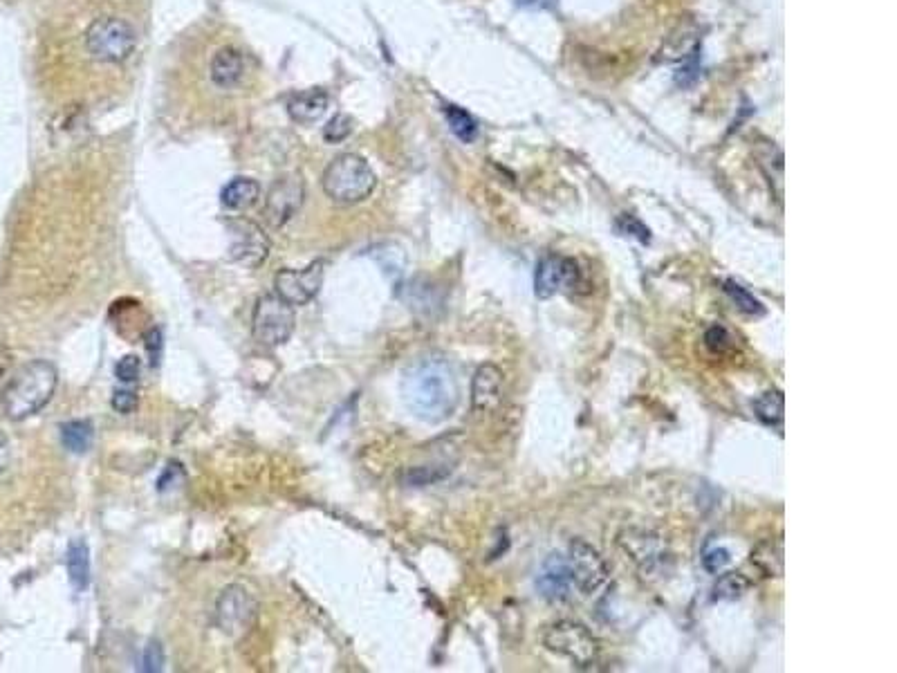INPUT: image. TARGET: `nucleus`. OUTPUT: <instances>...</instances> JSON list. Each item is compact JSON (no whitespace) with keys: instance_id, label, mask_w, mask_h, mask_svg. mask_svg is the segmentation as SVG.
Masks as SVG:
<instances>
[{"instance_id":"nucleus-10","label":"nucleus","mask_w":897,"mask_h":673,"mask_svg":"<svg viewBox=\"0 0 897 673\" xmlns=\"http://www.w3.org/2000/svg\"><path fill=\"white\" fill-rule=\"evenodd\" d=\"M305 198V184L299 175L288 173L281 175L279 180L267 191L265 196V220L272 227H283L299 214Z\"/></svg>"},{"instance_id":"nucleus-33","label":"nucleus","mask_w":897,"mask_h":673,"mask_svg":"<svg viewBox=\"0 0 897 673\" xmlns=\"http://www.w3.org/2000/svg\"><path fill=\"white\" fill-rule=\"evenodd\" d=\"M696 79H698V63H696V54H693V57H689L687 61H682V70L678 72L675 81H678L680 86H689Z\"/></svg>"},{"instance_id":"nucleus-36","label":"nucleus","mask_w":897,"mask_h":673,"mask_svg":"<svg viewBox=\"0 0 897 673\" xmlns=\"http://www.w3.org/2000/svg\"><path fill=\"white\" fill-rule=\"evenodd\" d=\"M144 341H146V350H149V355H151V362L157 364V359H160V350H162V333L157 328H151L149 333H146Z\"/></svg>"},{"instance_id":"nucleus-32","label":"nucleus","mask_w":897,"mask_h":673,"mask_svg":"<svg viewBox=\"0 0 897 673\" xmlns=\"http://www.w3.org/2000/svg\"><path fill=\"white\" fill-rule=\"evenodd\" d=\"M113 409L119 413H133L137 409V395L133 391H115Z\"/></svg>"},{"instance_id":"nucleus-8","label":"nucleus","mask_w":897,"mask_h":673,"mask_svg":"<svg viewBox=\"0 0 897 673\" xmlns=\"http://www.w3.org/2000/svg\"><path fill=\"white\" fill-rule=\"evenodd\" d=\"M617 546L624 552L626 559H631V564L640 570L642 577L660 573L664 561L669 557L667 543H664L660 534L649 530L628 528L624 532H619Z\"/></svg>"},{"instance_id":"nucleus-7","label":"nucleus","mask_w":897,"mask_h":673,"mask_svg":"<svg viewBox=\"0 0 897 673\" xmlns=\"http://www.w3.org/2000/svg\"><path fill=\"white\" fill-rule=\"evenodd\" d=\"M258 613V602L245 586H227L216 599V626L229 638H240L249 631Z\"/></svg>"},{"instance_id":"nucleus-24","label":"nucleus","mask_w":897,"mask_h":673,"mask_svg":"<svg viewBox=\"0 0 897 673\" xmlns=\"http://www.w3.org/2000/svg\"><path fill=\"white\" fill-rule=\"evenodd\" d=\"M445 117H447V124H449V128H451V133L458 137V140H462L465 144H469V142H474L476 140V135H478V126H476V122H474V117H471L467 110H462L460 106H453V104H447L445 106Z\"/></svg>"},{"instance_id":"nucleus-6","label":"nucleus","mask_w":897,"mask_h":673,"mask_svg":"<svg viewBox=\"0 0 897 673\" xmlns=\"http://www.w3.org/2000/svg\"><path fill=\"white\" fill-rule=\"evenodd\" d=\"M545 649L557 653L561 658H568L577 667L593 665L599 656V642L588 626L572 620H561L552 624L543 635Z\"/></svg>"},{"instance_id":"nucleus-30","label":"nucleus","mask_w":897,"mask_h":673,"mask_svg":"<svg viewBox=\"0 0 897 673\" xmlns=\"http://www.w3.org/2000/svg\"><path fill=\"white\" fill-rule=\"evenodd\" d=\"M729 564H732V555H729L727 548H711L705 552V557H702V566H705V570L711 575L723 573Z\"/></svg>"},{"instance_id":"nucleus-26","label":"nucleus","mask_w":897,"mask_h":673,"mask_svg":"<svg viewBox=\"0 0 897 673\" xmlns=\"http://www.w3.org/2000/svg\"><path fill=\"white\" fill-rule=\"evenodd\" d=\"M725 292L729 294V299H732L734 303H736V308L738 310H743V312H747V315H756V317H761L763 312H765V308H763V303L758 301L752 292H749L747 288H743L741 283H736V281H725Z\"/></svg>"},{"instance_id":"nucleus-11","label":"nucleus","mask_w":897,"mask_h":673,"mask_svg":"<svg viewBox=\"0 0 897 673\" xmlns=\"http://www.w3.org/2000/svg\"><path fill=\"white\" fill-rule=\"evenodd\" d=\"M581 283V272L577 261L568 256L550 254L541 258L534 274V294L539 299H550L557 292L575 290Z\"/></svg>"},{"instance_id":"nucleus-35","label":"nucleus","mask_w":897,"mask_h":673,"mask_svg":"<svg viewBox=\"0 0 897 673\" xmlns=\"http://www.w3.org/2000/svg\"><path fill=\"white\" fill-rule=\"evenodd\" d=\"M619 225H626L624 232H628L631 236H637L642 243H649V238H651L649 229H646L640 220H635L633 216H624L622 220H619Z\"/></svg>"},{"instance_id":"nucleus-27","label":"nucleus","mask_w":897,"mask_h":673,"mask_svg":"<svg viewBox=\"0 0 897 673\" xmlns=\"http://www.w3.org/2000/svg\"><path fill=\"white\" fill-rule=\"evenodd\" d=\"M350 133H353V119H350L348 115H341V113L332 117L330 122L323 126V140H326L328 144L344 142V140H348Z\"/></svg>"},{"instance_id":"nucleus-22","label":"nucleus","mask_w":897,"mask_h":673,"mask_svg":"<svg viewBox=\"0 0 897 673\" xmlns=\"http://www.w3.org/2000/svg\"><path fill=\"white\" fill-rule=\"evenodd\" d=\"M752 564L765 577H781L783 573V546L781 541H763L752 552Z\"/></svg>"},{"instance_id":"nucleus-4","label":"nucleus","mask_w":897,"mask_h":673,"mask_svg":"<svg viewBox=\"0 0 897 673\" xmlns=\"http://www.w3.org/2000/svg\"><path fill=\"white\" fill-rule=\"evenodd\" d=\"M86 52L99 63H122L135 52V27L119 16H101L88 25Z\"/></svg>"},{"instance_id":"nucleus-34","label":"nucleus","mask_w":897,"mask_h":673,"mask_svg":"<svg viewBox=\"0 0 897 673\" xmlns=\"http://www.w3.org/2000/svg\"><path fill=\"white\" fill-rule=\"evenodd\" d=\"M705 341H707V346L711 348V350H725L727 346H729V341H732V337L727 335V330L725 328H711L709 333H707V337H705Z\"/></svg>"},{"instance_id":"nucleus-29","label":"nucleus","mask_w":897,"mask_h":673,"mask_svg":"<svg viewBox=\"0 0 897 673\" xmlns=\"http://www.w3.org/2000/svg\"><path fill=\"white\" fill-rule=\"evenodd\" d=\"M449 472H451V467H442V469L440 467H418V469H411L409 476H406V481L415 487H422V485L442 481V478H445Z\"/></svg>"},{"instance_id":"nucleus-18","label":"nucleus","mask_w":897,"mask_h":673,"mask_svg":"<svg viewBox=\"0 0 897 673\" xmlns=\"http://www.w3.org/2000/svg\"><path fill=\"white\" fill-rule=\"evenodd\" d=\"M245 75V59L236 48H223L214 54L209 68V77L218 88L229 90L240 84Z\"/></svg>"},{"instance_id":"nucleus-9","label":"nucleus","mask_w":897,"mask_h":673,"mask_svg":"<svg viewBox=\"0 0 897 673\" xmlns=\"http://www.w3.org/2000/svg\"><path fill=\"white\" fill-rule=\"evenodd\" d=\"M566 559H568L572 586H575L579 593L593 595L606 584V579H608L606 561L593 546H590L588 541H584V539L572 541Z\"/></svg>"},{"instance_id":"nucleus-19","label":"nucleus","mask_w":897,"mask_h":673,"mask_svg":"<svg viewBox=\"0 0 897 673\" xmlns=\"http://www.w3.org/2000/svg\"><path fill=\"white\" fill-rule=\"evenodd\" d=\"M258 198H261V184L252 178H234L223 189V193H220L223 207L231 211L249 209L252 205H256Z\"/></svg>"},{"instance_id":"nucleus-21","label":"nucleus","mask_w":897,"mask_h":673,"mask_svg":"<svg viewBox=\"0 0 897 673\" xmlns=\"http://www.w3.org/2000/svg\"><path fill=\"white\" fill-rule=\"evenodd\" d=\"M95 440V427L88 420H70L61 427L63 447L72 454H86Z\"/></svg>"},{"instance_id":"nucleus-15","label":"nucleus","mask_w":897,"mask_h":673,"mask_svg":"<svg viewBox=\"0 0 897 673\" xmlns=\"http://www.w3.org/2000/svg\"><path fill=\"white\" fill-rule=\"evenodd\" d=\"M536 588H539L541 597L548 599L550 604L568 602L572 595L568 559L563 555H550L545 559L539 575H536Z\"/></svg>"},{"instance_id":"nucleus-25","label":"nucleus","mask_w":897,"mask_h":673,"mask_svg":"<svg viewBox=\"0 0 897 673\" xmlns=\"http://www.w3.org/2000/svg\"><path fill=\"white\" fill-rule=\"evenodd\" d=\"M749 586H752V582L743 573H725L714 584V599H718V602H736V599H741L747 593Z\"/></svg>"},{"instance_id":"nucleus-16","label":"nucleus","mask_w":897,"mask_h":673,"mask_svg":"<svg viewBox=\"0 0 897 673\" xmlns=\"http://www.w3.org/2000/svg\"><path fill=\"white\" fill-rule=\"evenodd\" d=\"M702 41V30L696 21H684L667 36L658 52V61L664 63H680L698 52Z\"/></svg>"},{"instance_id":"nucleus-31","label":"nucleus","mask_w":897,"mask_h":673,"mask_svg":"<svg viewBox=\"0 0 897 673\" xmlns=\"http://www.w3.org/2000/svg\"><path fill=\"white\" fill-rule=\"evenodd\" d=\"M164 665V653L162 647L157 642H151L149 647L144 651V660H142V669L144 671H160Z\"/></svg>"},{"instance_id":"nucleus-1","label":"nucleus","mask_w":897,"mask_h":673,"mask_svg":"<svg viewBox=\"0 0 897 673\" xmlns=\"http://www.w3.org/2000/svg\"><path fill=\"white\" fill-rule=\"evenodd\" d=\"M402 395L415 418L438 424L453 416L460 386L453 366L442 357H424L404 373Z\"/></svg>"},{"instance_id":"nucleus-13","label":"nucleus","mask_w":897,"mask_h":673,"mask_svg":"<svg viewBox=\"0 0 897 673\" xmlns=\"http://www.w3.org/2000/svg\"><path fill=\"white\" fill-rule=\"evenodd\" d=\"M231 245H229V258L238 265L245 267H258L267 254H270V238L263 234V229L258 227L254 220L249 218H236L229 223Z\"/></svg>"},{"instance_id":"nucleus-28","label":"nucleus","mask_w":897,"mask_h":673,"mask_svg":"<svg viewBox=\"0 0 897 673\" xmlns=\"http://www.w3.org/2000/svg\"><path fill=\"white\" fill-rule=\"evenodd\" d=\"M115 375H117V380L124 382V384L137 382V380H140V375H142V359L137 357V355L122 357L117 362V366H115Z\"/></svg>"},{"instance_id":"nucleus-5","label":"nucleus","mask_w":897,"mask_h":673,"mask_svg":"<svg viewBox=\"0 0 897 673\" xmlns=\"http://www.w3.org/2000/svg\"><path fill=\"white\" fill-rule=\"evenodd\" d=\"M294 306L283 301L279 294H265L256 301L252 315V333L258 344L276 348L288 341L294 333Z\"/></svg>"},{"instance_id":"nucleus-20","label":"nucleus","mask_w":897,"mask_h":673,"mask_svg":"<svg viewBox=\"0 0 897 673\" xmlns=\"http://www.w3.org/2000/svg\"><path fill=\"white\" fill-rule=\"evenodd\" d=\"M68 575L70 582L77 590H86L90 584V557H88V546L86 541H72L68 546Z\"/></svg>"},{"instance_id":"nucleus-37","label":"nucleus","mask_w":897,"mask_h":673,"mask_svg":"<svg viewBox=\"0 0 897 673\" xmlns=\"http://www.w3.org/2000/svg\"><path fill=\"white\" fill-rule=\"evenodd\" d=\"M9 465V440L3 431H0V474L5 472Z\"/></svg>"},{"instance_id":"nucleus-14","label":"nucleus","mask_w":897,"mask_h":673,"mask_svg":"<svg viewBox=\"0 0 897 673\" xmlns=\"http://www.w3.org/2000/svg\"><path fill=\"white\" fill-rule=\"evenodd\" d=\"M503 402V373L494 364H483L471 380V409L480 416L494 413Z\"/></svg>"},{"instance_id":"nucleus-2","label":"nucleus","mask_w":897,"mask_h":673,"mask_svg":"<svg viewBox=\"0 0 897 673\" xmlns=\"http://www.w3.org/2000/svg\"><path fill=\"white\" fill-rule=\"evenodd\" d=\"M59 384V373L45 359H34L9 377L0 402L9 420H25L39 413L52 400Z\"/></svg>"},{"instance_id":"nucleus-17","label":"nucleus","mask_w":897,"mask_h":673,"mask_svg":"<svg viewBox=\"0 0 897 673\" xmlns=\"http://www.w3.org/2000/svg\"><path fill=\"white\" fill-rule=\"evenodd\" d=\"M330 106V97L326 90L321 88H310V90H301L294 92V95L288 99V115L292 117V122L297 124H314L326 115V110Z\"/></svg>"},{"instance_id":"nucleus-3","label":"nucleus","mask_w":897,"mask_h":673,"mask_svg":"<svg viewBox=\"0 0 897 673\" xmlns=\"http://www.w3.org/2000/svg\"><path fill=\"white\" fill-rule=\"evenodd\" d=\"M321 187L337 205H357L375 191L377 175L362 155L344 153L323 171Z\"/></svg>"},{"instance_id":"nucleus-12","label":"nucleus","mask_w":897,"mask_h":673,"mask_svg":"<svg viewBox=\"0 0 897 673\" xmlns=\"http://www.w3.org/2000/svg\"><path fill=\"white\" fill-rule=\"evenodd\" d=\"M323 274H326L323 261H314L303 270H281L274 276V290L290 306H305L319 294Z\"/></svg>"},{"instance_id":"nucleus-23","label":"nucleus","mask_w":897,"mask_h":673,"mask_svg":"<svg viewBox=\"0 0 897 673\" xmlns=\"http://www.w3.org/2000/svg\"><path fill=\"white\" fill-rule=\"evenodd\" d=\"M754 413L767 427H781L785 418V400L781 391H765L754 402Z\"/></svg>"}]
</instances>
